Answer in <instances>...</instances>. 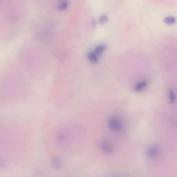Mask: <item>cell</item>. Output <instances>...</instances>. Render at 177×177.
Segmentation results:
<instances>
[{
    "instance_id": "6da1fadb",
    "label": "cell",
    "mask_w": 177,
    "mask_h": 177,
    "mask_svg": "<svg viewBox=\"0 0 177 177\" xmlns=\"http://www.w3.org/2000/svg\"><path fill=\"white\" fill-rule=\"evenodd\" d=\"M108 126L111 129L113 130H117L120 129V123L119 120L116 118L110 119L108 122Z\"/></svg>"
},
{
    "instance_id": "7a4b0ae2",
    "label": "cell",
    "mask_w": 177,
    "mask_h": 177,
    "mask_svg": "<svg viewBox=\"0 0 177 177\" xmlns=\"http://www.w3.org/2000/svg\"><path fill=\"white\" fill-rule=\"evenodd\" d=\"M100 147L104 152L111 154L113 152V149L111 146L106 141H101L100 144Z\"/></svg>"
},
{
    "instance_id": "3957f363",
    "label": "cell",
    "mask_w": 177,
    "mask_h": 177,
    "mask_svg": "<svg viewBox=\"0 0 177 177\" xmlns=\"http://www.w3.org/2000/svg\"><path fill=\"white\" fill-rule=\"evenodd\" d=\"M159 152V149L157 146H153L149 148L147 151V155L150 158L155 157Z\"/></svg>"
},
{
    "instance_id": "277c9868",
    "label": "cell",
    "mask_w": 177,
    "mask_h": 177,
    "mask_svg": "<svg viewBox=\"0 0 177 177\" xmlns=\"http://www.w3.org/2000/svg\"><path fill=\"white\" fill-rule=\"evenodd\" d=\"M148 85V82L146 81H143L140 82L135 86L134 90L136 92H139L146 87Z\"/></svg>"
},
{
    "instance_id": "5b68a950",
    "label": "cell",
    "mask_w": 177,
    "mask_h": 177,
    "mask_svg": "<svg viewBox=\"0 0 177 177\" xmlns=\"http://www.w3.org/2000/svg\"><path fill=\"white\" fill-rule=\"evenodd\" d=\"M88 59L94 63H96L98 61V57L97 54L95 52H90L88 54Z\"/></svg>"
},
{
    "instance_id": "8992f818",
    "label": "cell",
    "mask_w": 177,
    "mask_h": 177,
    "mask_svg": "<svg viewBox=\"0 0 177 177\" xmlns=\"http://www.w3.org/2000/svg\"><path fill=\"white\" fill-rule=\"evenodd\" d=\"M107 48V46L105 44H101V45H98L95 48V52L97 54H99L102 51L105 50Z\"/></svg>"
},
{
    "instance_id": "52a82bcc",
    "label": "cell",
    "mask_w": 177,
    "mask_h": 177,
    "mask_svg": "<svg viewBox=\"0 0 177 177\" xmlns=\"http://www.w3.org/2000/svg\"><path fill=\"white\" fill-rule=\"evenodd\" d=\"M169 97L171 104H173L176 101V96L175 93L173 90H170L169 92Z\"/></svg>"
},
{
    "instance_id": "ba28073f",
    "label": "cell",
    "mask_w": 177,
    "mask_h": 177,
    "mask_svg": "<svg viewBox=\"0 0 177 177\" xmlns=\"http://www.w3.org/2000/svg\"><path fill=\"white\" fill-rule=\"evenodd\" d=\"M176 20L175 18L172 16H167L164 19V22L168 24H173L176 22Z\"/></svg>"
},
{
    "instance_id": "9c48e42d",
    "label": "cell",
    "mask_w": 177,
    "mask_h": 177,
    "mask_svg": "<svg viewBox=\"0 0 177 177\" xmlns=\"http://www.w3.org/2000/svg\"><path fill=\"white\" fill-rule=\"evenodd\" d=\"M108 18L107 16L105 15H102L99 18V22L101 24H104L108 22Z\"/></svg>"
},
{
    "instance_id": "30bf717a",
    "label": "cell",
    "mask_w": 177,
    "mask_h": 177,
    "mask_svg": "<svg viewBox=\"0 0 177 177\" xmlns=\"http://www.w3.org/2000/svg\"><path fill=\"white\" fill-rule=\"evenodd\" d=\"M67 6V3L66 2H63V3H61L59 5L60 8H66Z\"/></svg>"
},
{
    "instance_id": "8fae6325",
    "label": "cell",
    "mask_w": 177,
    "mask_h": 177,
    "mask_svg": "<svg viewBox=\"0 0 177 177\" xmlns=\"http://www.w3.org/2000/svg\"><path fill=\"white\" fill-rule=\"evenodd\" d=\"M95 20H93L92 23V25L93 27H95Z\"/></svg>"
}]
</instances>
